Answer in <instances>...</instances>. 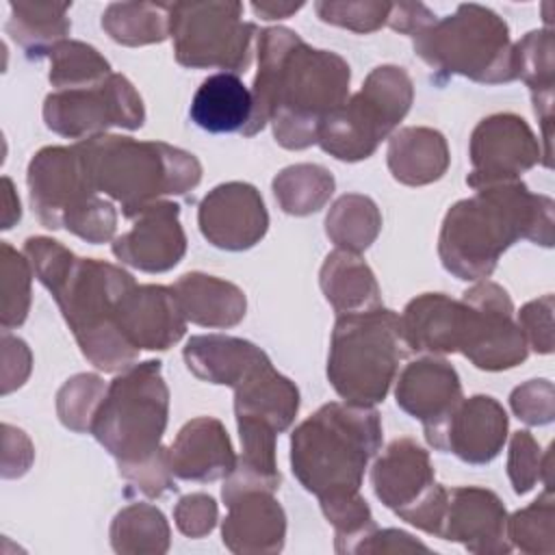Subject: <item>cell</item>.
<instances>
[{
    "mask_svg": "<svg viewBox=\"0 0 555 555\" xmlns=\"http://www.w3.org/2000/svg\"><path fill=\"white\" fill-rule=\"evenodd\" d=\"M349 80L351 69L336 52L310 48L284 26L264 28L258 37L251 117L241 134L251 137L271 121L282 147H310L330 113L349 98Z\"/></svg>",
    "mask_w": 555,
    "mask_h": 555,
    "instance_id": "1",
    "label": "cell"
},
{
    "mask_svg": "<svg viewBox=\"0 0 555 555\" xmlns=\"http://www.w3.org/2000/svg\"><path fill=\"white\" fill-rule=\"evenodd\" d=\"M24 256L59 304L82 356L104 373L132 366L139 351L124 338L119 312L134 278L111 262L80 258L48 236L26 238Z\"/></svg>",
    "mask_w": 555,
    "mask_h": 555,
    "instance_id": "2",
    "label": "cell"
},
{
    "mask_svg": "<svg viewBox=\"0 0 555 555\" xmlns=\"http://www.w3.org/2000/svg\"><path fill=\"white\" fill-rule=\"evenodd\" d=\"M518 238L553 245V199L531 193L520 180L499 182L449 208L438 254L457 280H486Z\"/></svg>",
    "mask_w": 555,
    "mask_h": 555,
    "instance_id": "3",
    "label": "cell"
},
{
    "mask_svg": "<svg viewBox=\"0 0 555 555\" xmlns=\"http://www.w3.org/2000/svg\"><path fill=\"white\" fill-rule=\"evenodd\" d=\"M169 390L158 360L132 364L117 375L93 416L91 434L117 460L119 475L147 496L176 490L167 449L160 438L167 427Z\"/></svg>",
    "mask_w": 555,
    "mask_h": 555,
    "instance_id": "4",
    "label": "cell"
},
{
    "mask_svg": "<svg viewBox=\"0 0 555 555\" xmlns=\"http://www.w3.org/2000/svg\"><path fill=\"white\" fill-rule=\"evenodd\" d=\"M382 447L377 410L330 401L291 436V466L321 505L360 494L364 468Z\"/></svg>",
    "mask_w": 555,
    "mask_h": 555,
    "instance_id": "5",
    "label": "cell"
},
{
    "mask_svg": "<svg viewBox=\"0 0 555 555\" xmlns=\"http://www.w3.org/2000/svg\"><path fill=\"white\" fill-rule=\"evenodd\" d=\"M87 176L98 193L121 204L132 219L165 195H182L202 180L199 160L163 141L100 134L76 143Z\"/></svg>",
    "mask_w": 555,
    "mask_h": 555,
    "instance_id": "6",
    "label": "cell"
},
{
    "mask_svg": "<svg viewBox=\"0 0 555 555\" xmlns=\"http://www.w3.org/2000/svg\"><path fill=\"white\" fill-rule=\"evenodd\" d=\"M405 351L397 312L379 306L338 314L330 343L327 379L347 403L373 408L386 399Z\"/></svg>",
    "mask_w": 555,
    "mask_h": 555,
    "instance_id": "7",
    "label": "cell"
},
{
    "mask_svg": "<svg viewBox=\"0 0 555 555\" xmlns=\"http://www.w3.org/2000/svg\"><path fill=\"white\" fill-rule=\"evenodd\" d=\"M414 52L438 74H457L475 82L516 80L514 46L503 17L481 4H460L414 37Z\"/></svg>",
    "mask_w": 555,
    "mask_h": 555,
    "instance_id": "8",
    "label": "cell"
},
{
    "mask_svg": "<svg viewBox=\"0 0 555 555\" xmlns=\"http://www.w3.org/2000/svg\"><path fill=\"white\" fill-rule=\"evenodd\" d=\"M26 180L33 210L46 228H65L93 245L113 238L117 212L91 184L76 145L39 150Z\"/></svg>",
    "mask_w": 555,
    "mask_h": 555,
    "instance_id": "9",
    "label": "cell"
},
{
    "mask_svg": "<svg viewBox=\"0 0 555 555\" xmlns=\"http://www.w3.org/2000/svg\"><path fill=\"white\" fill-rule=\"evenodd\" d=\"M412 95V80L403 67H375L362 89L330 113L317 143L338 160L356 163L369 158L405 117Z\"/></svg>",
    "mask_w": 555,
    "mask_h": 555,
    "instance_id": "10",
    "label": "cell"
},
{
    "mask_svg": "<svg viewBox=\"0 0 555 555\" xmlns=\"http://www.w3.org/2000/svg\"><path fill=\"white\" fill-rule=\"evenodd\" d=\"M169 35L176 61L184 67H219L238 74L251 65L256 26L243 22L241 2H173Z\"/></svg>",
    "mask_w": 555,
    "mask_h": 555,
    "instance_id": "11",
    "label": "cell"
},
{
    "mask_svg": "<svg viewBox=\"0 0 555 555\" xmlns=\"http://www.w3.org/2000/svg\"><path fill=\"white\" fill-rule=\"evenodd\" d=\"M375 496L405 522L438 535L449 490L436 483L429 455L412 438L392 440L371 470Z\"/></svg>",
    "mask_w": 555,
    "mask_h": 555,
    "instance_id": "12",
    "label": "cell"
},
{
    "mask_svg": "<svg viewBox=\"0 0 555 555\" xmlns=\"http://www.w3.org/2000/svg\"><path fill=\"white\" fill-rule=\"evenodd\" d=\"M46 126L67 139H91L108 128L137 130L145 121L143 100L121 74L82 89L54 91L43 102Z\"/></svg>",
    "mask_w": 555,
    "mask_h": 555,
    "instance_id": "13",
    "label": "cell"
},
{
    "mask_svg": "<svg viewBox=\"0 0 555 555\" xmlns=\"http://www.w3.org/2000/svg\"><path fill=\"white\" fill-rule=\"evenodd\" d=\"M460 304V353L483 371H503L525 362L529 347L514 321V304L505 288L486 280L468 288Z\"/></svg>",
    "mask_w": 555,
    "mask_h": 555,
    "instance_id": "14",
    "label": "cell"
},
{
    "mask_svg": "<svg viewBox=\"0 0 555 555\" xmlns=\"http://www.w3.org/2000/svg\"><path fill=\"white\" fill-rule=\"evenodd\" d=\"M540 143L527 121L512 113L481 119L470 134L468 186L514 182L540 160Z\"/></svg>",
    "mask_w": 555,
    "mask_h": 555,
    "instance_id": "15",
    "label": "cell"
},
{
    "mask_svg": "<svg viewBox=\"0 0 555 555\" xmlns=\"http://www.w3.org/2000/svg\"><path fill=\"white\" fill-rule=\"evenodd\" d=\"M197 223L210 245L243 251L267 234L269 215L256 186L247 182H225L202 199Z\"/></svg>",
    "mask_w": 555,
    "mask_h": 555,
    "instance_id": "16",
    "label": "cell"
},
{
    "mask_svg": "<svg viewBox=\"0 0 555 555\" xmlns=\"http://www.w3.org/2000/svg\"><path fill=\"white\" fill-rule=\"evenodd\" d=\"M505 438L507 414L503 405L488 395H475L462 399L427 442L438 451L457 455L462 462L488 464L499 455Z\"/></svg>",
    "mask_w": 555,
    "mask_h": 555,
    "instance_id": "17",
    "label": "cell"
},
{
    "mask_svg": "<svg viewBox=\"0 0 555 555\" xmlns=\"http://www.w3.org/2000/svg\"><path fill=\"white\" fill-rule=\"evenodd\" d=\"M132 219V230L113 241V254L124 264L145 273L173 269L186 251V236L180 225V206L173 202H156Z\"/></svg>",
    "mask_w": 555,
    "mask_h": 555,
    "instance_id": "18",
    "label": "cell"
},
{
    "mask_svg": "<svg viewBox=\"0 0 555 555\" xmlns=\"http://www.w3.org/2000/svg\"><path fill=\"white\" fill-rule=\"evenodd\" d=\"M438 538L462 542L470 553H509L507 512L486 488L462 486L449 490Z\"/></svg>",
    "mask_w": 555,
    "mask_h": 555,
    "instance_id": "19",
    "label": "cell"
},
{
    "mask_svg": "<svg viewBox=\"0 0 555 555\" xmlns=\"http://www.w3.org/2000/svg\"><path fill=\"white\" fill-rule=\"evenodd\" d=\"M397 405L418 418L429 440L462 401L457 371L442 358H421L410 362L395 388Z\"/></svg>",
    "mask_w": 555,
    "mask_h": 555,
    "instance_id": "20",
    "label": "cell"
},
{
    "mask_svg": "<svg viewBox=\"0 0 555 555\" xmlns=\"http://www.w3.org/2000/svg\"><path fill=\"white\" fill-rule=\"evenodd\" d=\"M119 330L137 351H163L184 336L186 319L171 286L141 284L121 301Z\"/></svg>",
    "mask_w": 555,
    "mask_h": 555,
    "instance_id": "21",
    "label": "cell"
},
{
    "mask_svg": "<svg viewBox=\"0 0 555 555\" xmlns=\"http://www.w3.org/2000/svg\"><path fill=\"white\" fill-rule=\"evenodd\" d=\"M167 462L171 475L180 479L215 481L234 470L236 455L223 425L212 416H197L167 447Z\"/></svg>",
    "mask_w": 555,
    "mask_h": 555,
    "instance_id": "22",
    "label": "cell"
},
{
    "mask_svg": "<svg viewBox=\"0 0 555 555\" xmlns=\"http://www.w3.org/2000/svg\"><path fill=\"white\" fill-rule=\"evenodd\" d=\"M221 525L223 544L232 553H278L284 546L286 516L267 490H247L232 496Z\"/></svg>",
    "mask_w": 555,
    "mask_h": 555,
    "instance_id": "23",
    "label": "cell"
},
{
    "mask_svg": "<svg viewBox=\"0 0 555 555\" xmlns=\"http://www.w3.org/2000/svg\"><path fill=\"white\" fill-rule=\"evenodd\" d=\"M267 360L269 356L254 343L223 334L193 336L184 347V362L195 377L232 388Z\"/></svg>",
    "mask_w": 555,
    "mask_h": 555,
    "instance_id": "24",
    "label": "cell"
},
{
    "mask_svg": "<svg viewBox=\"0 0 555 555\" xmlns=\"http://www.w3.org/2000/svg\"><path fill=\"white\" fill-rule=\"evenodd\" d=\"M186 321L202 327H232L245 317V293L221 278L184 273L171 286Z\"/></svg>",
    "mask_w": 555,
    "mask_h": 555,
    "instance_id": "25",
    "label": "cell"
},
{
    "mask_svg": "<svg viewBox=\"0 0 555 555\" xmlns=\"http://www.w3.org/2000/svg\"><path fill=\"white\" fill-rule=\"evenodd\" d=\"M460 312L462 304L442 293H425L414 297L401 314L405 347L423 353L457 351Z\"/></svg>",
    "mask_w": 555,
    "mask_h": 555,
    "instance_id": "26",
    "label": "cell"
},
{
    "mask_svg": "<svg viewBox=\"0 0 555 555\" xmlns=\"http://www.w3.org/2000/svg\"><path fill=\"white\" fill-rule=\"evenodd\" d=\"M299 408L297 386L280 375L271 360L254 369L234 388V414L269 423L278 434L288 429Z\"/></svg>",
    "mask_w": 555,
    "mask_h": 555,
    "instance_id": "27",
    "label": "cell"
},
{
    "mask_svg": "<svg viewBox=\"0 0 555 555\" xmlns=\"http://www.w3.org/2000/svg\"><path fill=\"white\" fill-rule=\"evenodd\" d=\"M191 119L206 132H243L251 117V91L232 72L202 80L191 100Z\"/></svg>",
    "mask_w": 555,
    "mask_h": 555,
    "instance_id": "28",
    "label": "cell"
},
{
    "mask_svg": "<svg viewBox=\"0 0 555 555\" xmlns=\"http://www.w3.org/2000/svg\"><path fill=\"white\" fill-rule=\"evenodd\" d=\"M449 167V147L434 128H401L388 141V169L395 180L421 186L436 182Z\"/></svg>",
    "mask_w": 555,
    "mask_h": 555,
    "instance_id": "29",
    "label": "cell"
},
{
    "mask_svg": "<svg viewBox=\"0 0 555 555\" xmlns=\"http://www.w3.org/2000/svg\"><path fill=\"white\" fill-rule=\"evenodd\" d=\"M553 33L551 28L531 30L514 46V69L533 100V111L542 121L544 167H551V113H553Z\"/></svg>",
    "mask_w": 555,
    "mask_h": 555,
    "instance_id": "30",
    "label": "cell"
},
{
    "mask_svg": "<svg viewBox=\"0 0 555 555\" xmlns=\"http://www.w3.org/2000/svg\"><path fill=\"white\" fill-rule=\"evenodd\" d=\"M321 291L338 314L364 312L382 306L373 271L358 254L345 249L327 254L321 267Z\"/></svg>",
    "mask_w": 555,
    "mask_h": 555,
    "instance_id": "31",
    "label": "cell"
},
{
    "mask_svg": "<svg viewBox=\"0 0 555 555\" xmlns=\"http://www.w3.org/2000/svg\"><path fill=\"white\" fill-rule=\"evenodd\" d=\"M72 2H35V0H13L9 2V37L22 46L26 56L39 59L48 56L50 50L65 41L72 22L67 9Z\"/></svg>",
    "mask_w": 555,
    "mask_h": 555,
    "instance_id": "32",
    "label": "cell"
},
{
    "mask_svg": "<svg viewBox=\"0 0 555 555\" xmlns=\"http://www.w3.org/2000/svg\"><path fill=\"white\" fill-rule=\"evenodd\" d=\"M102 28L121 46L160 43L169 37V4L113 2L102 15Z\"/></svg>",
    "mask_w": 555,
    "mask_h": 555,
    "instance_id": "33",
    "label": "cell"
},
{
    "mask_svg": "<svg viewBox=\"0 0 555 555\" xmlns=\"http://www.w3.org/2000/svg\"><path fill=\"white\" fill-rule=\"evenodd\" d=\"M382 215L375 202L366 195H343L325 219V232L338 249L360 254L379 234Z\"/></svg>",
    "mask_w": 555,
    "mask_h": 555,
    "instance_id": "34",
    "label": "cell"
},
{
    "mask_svg": "<svg viewBox=\"0 0 555 555\" xmlns=\"http://www.w3.org/2000/svg\"><path fill=\"white\" fill-rule=\"evenodd\" d=\"M273 193L284 212L304 217L323 208L334 193V178L321 165H291L275 176Z\"/></svg>",
    "mask_w": 555,
    "mask_h": 555,
    "instance_id": "35",
    "label": "cell"
},
{
    "mask_svg": "<svg viewBox=\"0 0 555 555\" xmlns=\"http://www.w3.org/2000/svg\"><path fill=\"white\" fill-rule=\"evenodd\" d=\"M111 544L117 553H165L169 548V525L154 505L132 503L115 516Z\"/></svg>",
    "mask_w": 555,
    "mask_h": 555,
    "instance_id": "36",
    "label": "cell"
},
{
    "mask_svg": "<svg viewBox=\"0 0 555 555\" xmlns=\"http://www.w3.org/2000/svg\"><path fill=\"white\" fill-rule=\"evenodd\" d=\"M50 82L56 91L63 89H82L102 82L111 76L108 61L93 48L82 41L65 39L50 50Z\"/></svg>",
    "mask_w": 555,
    "mask_h": 555,
    "instance_id": "37",
    "label": "cell"
},
{
    "mask_svg": "<svg viewBox=\"0 0 555 555\" xmlns=\"http://www.w3.org/2000/svg\"><path fill=\"white\" fill-rule=\"evenodd\" d=\"M507 540L525 553L555 551V499L553 488H546L525 509H518L507 518Z\"/></svg>",
    "mask_w": 555,
    "mask_h": 555,
    "instance_id": "38",
    "label": "cell"
},
{
    "mask_svg": "<svg viewBox=\"0 0 555 555\" xmlns=\"http://www.w3.org/2000/svg\"><path fill=\"white\" fill-rule=\"evenodd\" d=\"M0 273H2L0 323H2V330H11L26 321V314L30 308L33 267L26 256L17 254L9 243H2Z\"/></svg>",
    "mask_w": 555,
    "mask_h": 555,
    "instance_id": "39",
    "label": "cell"
},
{
    "mask_svg": "<svg viewBox=\"0 0 555 555\" xmlns=\"http://www.w3.org/2000/svg\"><path fill=\"white\" fill-rule=\"evenodd\" d=\"M104 382L93 373H78L56 395L59 418L74 431H91L93 416L106 395Z\"/></svg>",
    "mask_w": 555,
    "mask_h": 555,
    "instance_id": "40",
    "label": "cell"
},
{
    "mask_svg": "<svg viewBox=\"0 0 555 555\" xmlns=\"http://www.w3.org/2000/svg\"><path fill=\"white\" fill-rule=\"evenodd\" d=\"M507 475L512 479L516 494L529 492L542 475H544L546 488H551V453L546 451L542 455L540 444L525 429L516 431L512 436L509 457H507Z\"/></svg>",
    "mask_w": 555,
    "mask_h": 555,
    "instance_id": "41",
    "label": "cell"
},
{
    "mask_svg": "<svg viewBox=\"0 0 555 555\" xmlns=\"http://www.w3.org/2000/svg\"><path fill=\"white\" fill-rule=\"evenodd\" d=\"M392 2H334L321 0L314 4L319 17L327 24L349 28L353 33H373L388 22Z\"/></svg>",
    "mask_w": 555,
    "mask_h": 555,
    "instance_id": "42",
    "label": "cell"
},
{
    "mask_svg": "<svg viewBox=\"0 0 555 555\" xmlns=\"http://www.w3.org/2000/svg\"><path fill=\"white\" fill-rule=\"evenodd\" d=\"M514 414L527 425H546L553 421V384L548 379H531L518 386L509 397Z\"/></svg>",
    "mask_w": 555,
    "mask_h": 555,
    "instance_id": "43",
    "label": "cell"
},
{
    "mask_svg": "<svg viewBox=\"0 0 555 555\" xmlns=\"http://www.w3.org/2000/svg\"><path fill=\"white\" fill-rule=\"evenodd\" d=\"M518 327L531 347L538 353L553 351V295H544L525 304L518 312Z\"/></svg>",
    "mask_w": 555,
    "mask_h": 555,
    "instance_id": "44",
    "label": "cell"
},
{
    "mask_svg": "<svg viewBox=\"0 0 555 555\" xmlns=\"http://www.w3.org/2000/svg\"><path fill=\"white\" fill-rule=\"evenodd\" d=\"M178 529L189 538H202L212 531L217 522V503L212 496L195 492L178 501L173 509Z\"/></svg>",
    "mask_w": 555,
    "mask_h": 555,
    "instance_id": "45",
    "label": "cell"
},
{
    "mask_svg": "<svg viewBox=\"0 0 555 555\" xmlns=\"http://www.w3.org/2000/svg\"><path fill=\"white\" fill-rule=\"evenodd\" d=\"M405 551H429V548L405 531L375 529L364 538V542L358 546L356 553H405Z\"/></svg>",
    "mask_w": 555,
    "mask_h": 555,
    "instance_id": "46",
    "label": "cell"
},
{
    "mask_svg": "<svg viewBox=\"0 0 555 555\" xmlns=\"http://www.w3.org/2000/svg\"><path fill=\"white\" fill-rule=\"evenodd\" d=\"M434 22H436V15L421 2H399V4H392L388 13L390 28L410 37H414L416 33H421Z\"/></svg>",
    "mask_w": 555,
    "mask_h": 555,
    "instance_id": "47",
    "label": "cell"
},
{
    "mask_svg": "<svg viewBox=\"0 0 555 555\" xmlns=\"http://www.w3.org/2000/svg\"><path fill=\"white\" fill-rule=\"evenodd\" d=\"M304 7V2H254L251 9L262 20H284L293 13H297Z\"/></svg>",
    "mask_w": 555,
    "mask_h": 555,
    "instance_id": "48",
    "label": "cell"
},
{
    "mask_svg": "<svg viewBox=\"0 0 555 555\" xmlns=\"http://www.w3.org/2000/svg\"><path fill=\"white\" fill-rule=\"evenodd\" d=\"M2 184H4V210H2V228L9 230L13 225L15 219H20V199L11 202L15 195H13V184L9 178H2Z\"/></svg>",
    "mask_w": 555,
    "mask_h": 555,
    "instance_id": "49",
    "label": "cell"
}]
</instances>
